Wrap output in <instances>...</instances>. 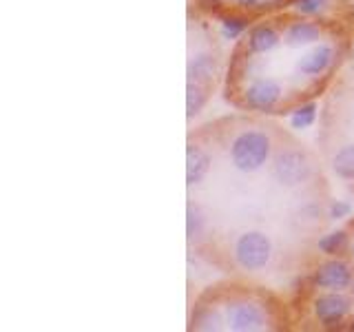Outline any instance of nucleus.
<instances>
[{"instance_id": "f257e3e1", "label": "nucleus", "mask_w": 354, "mask_h": 332, "mask_svg": "<svg viewBox=\"0 0 354 332\" xmlns=\"http://www.w3.org/2000/svg\"><path fill=\"white\" fill-rule=\"evenodd\" d=\"M228 158L239 173L259 171L270 158V138L257 129L243 131L230 142Z\"/></svg>"}, {"instance_id": "f03ea898", "label": "nucleus", "mask_w": 354, "mask_h": 332, "mask_svg": "<svg viewBox=\"0 0 354 332\" xmlns=\"http://www.w3.org/2000/svg\"><path fill=\"white\" fill-rule=\"evenodd\" d=\"M232 255L235 261L243 270H259L272 257V243L266 232L259 230H248L237 237L235 246H232Z\"/></svg>"}, {"instance_id": "7ed1b4c3", "label": "nucleus", "mask_w": 354, "mask_h": 332, "mask_svg": "<svg viewBox=\"0 0 354 332\" xmlns=\"http://www.w3.org/2000/svg\"><path fill=\"white\" fill-rule=\"evenodd\" d=\"M226 324L235 332H254L268 326V317L259 304L239 299V302H230L226 306Z\"/></svg>"}, {"instance_id": "20e7f679", "label": "nucleus", "mask_w": 354, "mask_h": 332, "mask_svg": "<svg viewBox=\"0 0 354 332\" xmlns=\"http://www.w3.org/2000/svg\"><path fill=\"white\" fill-rule=\"evenodd\" d=\"M310 173H313L310 162L306 160V155L299 151H283L277 155V160L272 164V175L281 186L304 184L310 177Z\"/></svg>"}, {"instance_id": "39448f33", "label": "nucleus", "mask_w": 354, "mask_h": 332, "mask_svg": "<svg viewBox=\"0 0 354 332\" xmlns=\"http://www.w3.org/2000/svg\"><path fill=\"white\" fill-rule=\"evenodd\" d=\"M313 310L321 326H337L350 315L352 302L346 295H341V290H328L315 299Z\"/></svg>"}, {"instance_id": "423d86ee", "label": "nucleus", "mask_w": 354, "mask_h": 332, "mask_svg": "<svg viewBox=\"0 0 354 332\" xmlns=\"http://www.w3.org/2000/svg\"><path fill=\"white\" fill-rule=\"evenodd\" d=\"M313 284L321 290H346L352 284V270L346 261L330 259L317 266L313 275Z\"/></svg>"}, {"instance_id": "0eeeda50", "label": "nucleus", "mask_w": 354, "mask_h": 332, "mask_svg": "<svg viewBox=\"0 0 354 332\" xmlns=\"http://www.w3.org/2000/svg\"><path fill=\"white\" fill-rule=\"evenodd\" d=\"M281 100V84L274 77H259L243 91V102L254 111H270Z\"/></svg>"}, {"instance_id": "6e6552de", "label": "nucleus", "mask_w": 354, "mask_h": 332, "mask_svg": "<svg viewBox=\"0 0 354 332\" xmlns=\"http://www.w3.org/2000/svg\"><path fill=\"white\" fill-rule=\"evenodd\" d=\"M335 60V49L330 44H315L297 60V71L308 77H317L328 71V66Z\"/></svg>"}, {"instance_id": "1a4fd4ad", "label": "nucleus", "mask_w": 354, "mask_h": 332, "mask_svg": "<svg viewBox=\"0 0 354 332\" xmlns=\"http://www.w3.org/2000/svg\"><path fill=\"white\" fill-rule=\"evenodd\" d=\"M188 80L197 82L202 86H210L215 82V75H217V62L210 53L206 51H199L195 53L191 60H188Z\"/></svg>"}, {"instance_id": "9d476101", "label": "nucleus", "mask_w": 354, "mask_h": 332, "mask_svg": "<svg viewBox=\"0 0 354 332\" xmlns=\"http://www.w3.org/2000/svg\"><path fill=\"white\" fill-rule=\"evenodd\" d=\"M321 40V29L315 22H308V20H299V22H292L290 27L286 29L283 33V42L286 47L290 49H301V47H308V44H315Z\"/></svg>"}, {"instance_id": "9b49d317", "label": "nucleus", "mask_w": 354, "mask_h": 332, "mask_svg": "<svg viewBox=\"0 0 354 332\" xmlns=\"http://www.w3.org/2000/svg\"><path fill=\"white\" fill-rule=\"evenodd\" d=\"M210 171V155L197 147V144H188L186 149V184L195 186L199 182H204V177Z\"/></svg>"}, {"instance_id": "f8f14e48", "label": "nucleus", "mask_w": 354, "mask_h": 332, "mask_svg": "<svg viewBox=\"0 0 354 332\" xmlns=\"http://www.w3.org/2000/svg\"><path fill=\"white\" fill-rule=\"evenodd\" d=\"M281 36L270 25H257L248 33V49L252 53H270L279 47Z\"/></svg>"}, {"instance_id": "ddd939ff", "label": "nucleus", "mask_w": 354, "mask_h": 332, "mask_svg": "<svg viewBox=\"0 0 354 332\" xmlns=\"http://www.w3.org/2000/svg\"><path fill=\"white\" fill-rule=\"evenodd\" d=\"M332 171L341 180H354V144H346L337 151V155L332 158Z\"/></svg>"}, {"instance_id": "4468645a", "label": "nucleus", "mask_w": 354, "mask_h": 332, "mask_svg": "<svg viewBox=\"0 0 354 332\" xmlns=\"http://www.w3.org/2000/svg\"><path fill=\"white\" fill-rule=\"evenodd\" d=\"M204 104H206V86L188 80V84H186V116L195 118L199 111L204 109Z\"/></svg>"}, {"instance_id": "2eb2a0df", "label": "nucleus", "mask_w": 354, "mask_h": 332, "mask_svg": "<svg viewBox=\"0 0 354 332\" xmlns=\"http://www.w3.org/2000/svg\"><path fill=\"white\" fill-rule=\"evenodd\" d=\"M346 243H348V235H346V230H332L328 232V235H324L319 239L317 243V248L324 252V255H339L343 248H346Z\"/></svg>"}, {"instance_id": "dca6fc26", "label": "nucleus", "mask_w": 354, "mask_h": 332, "mask_svg": "<svg viewBox=\"0 0 354 332\" xmlns=\"http://www.w3.org/2000/svg\"><path fill=\"white\" fill-rule=\"evenodd\" d=\"M317 118V104L315 102H308V104H301L292 111L290 116V127L297 129V131H304L308 127H313V122Z\"/></svg>"}, {"instance_id": "f3484780", "label": "nucleus", "mask_w": 354, "mask_h": 332, "mask_svg": "<svg viewBox=\"0 0 354 332\" xmlns=\"http://www.w3.org/2000/svg\"><path fill=\"white\" fill-rule=\"evenodd\" d=\"M248 27V20L241 18V16H226L221 18V36L226 40H235L239 38L243 31Z\"/></svg>"}, {"instance_id": "a211bd4d", "label": "nucleus", "mask_w": 354, "mask_h": 332, "mask_svg": "<svg viewBox=\"0 0 354 332\" xmlns=\"http://www.w3.org/2000/svg\"><path fill=\"white\" fill-rule=\"evenodd\" d=\"M193 328L195 330H219L221 328V317L213 310H202L193 317Z\"/></svg>"}, {"instance_id": "6ab92c4d", "label": "nucleus", "mask_w": 354, "mask_h": 332, "mask_svg": "<svg viewBox=\"0 0 354 332\" xmlns=\"http://www.w3.org/2000/svg\"><path fill=\"white\" fill-rule=\"evenodd\" d=\"M204 230V217L202 213L195 208V206H188L186 210V232H188V239H195L202 235Z\"/></svg>"}, {"instance_id": "aec40b11", "label": "nucleus", "mask_w": 354, "mask_h": 332, "mask_svg": "<svg viewBox=\"0 0 354 332\" xmlns=\"http://www.w3.org/2000/svg\"><path fill=\"white\" fill-rule=\"evenodd\" d=\"M326 3H328V0H292V7L299 11V14L315 16L326 7Z\"/></svg>"}, {"instance_id": "412c9836", "label": "nucleus", "mask_w": 354, "mask_h": 332, "mask_svg": "<svg viewBox=\"0 0 354 332\" xmlns=\"http://www.w3.org/2000/svg\"><path fill=\"white\" fill-rule=\"evenodd\" d=\"M352 213V206L348 202H341V199H335L328 208V217L330 219H346Z\"/></svg>"}, {"instance_id": "4be33fe9", "label": "nucleus", "mask_w": 354, "mask_h": 332, "mask_svg": "<svg viewBox=\"0 0 354 332\" xmlns=\"http://www.w3.org/2000/svg\"><path fill=\"white\" fill-rule=\"evenodd\" d=\"M239 5H243V7H254V5H259V3H263V0H237Z\"/></svg>"}, {"instance_id": "5701e85b", "label": "nucleus", "mask_w": 354, "mask_h": 332, "mask_svg": "<svg viewBox=\"0 0 354 332\" xmlns=\"http://www.w3.org/2000/svg\"><path fill=\"white\" fill-rule=\"evenodd\" d=\"M350 255H352V259H354V239H352V243H350Z\"/></svg>"}, {"instance_id": "b1692460", "label": "nucleus", "mask_w": 354, "mask_h": 332, "mask_svg": "<svg viewBox=\"0 0 354 332\" xmlns=\"http://www.w3.org/2000/svg\"><path fill=\"white\" fill-rule=\"evenodd\" d=\"M352 290H354V288H352Z\"/></svg>"}]
</instances>
